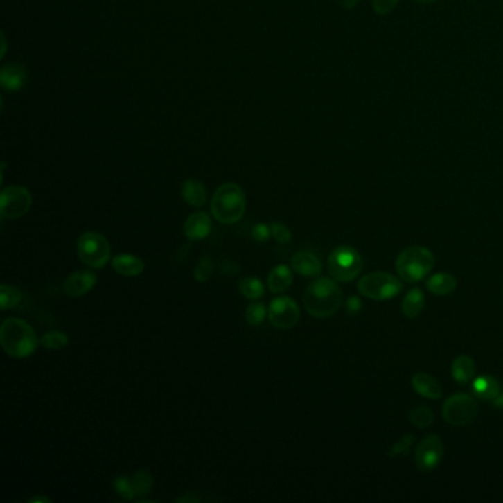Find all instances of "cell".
I'll use <instances>...</instances> for the list:
<instances>
[{
  "mask_svg": "<svg viewBox=\"0 0 503 503\" xmlns=\"http://www.w3.org/2000/svg\"><path fill=\"white\" fill-rule=\"evenodd\" d=\"M112 486L114 490L117 491V495L121 496L124 500H133L137 497L133 486V479L129 478L127 475H118L114 478Z\"/></svg>",
  "mask_w": 503,
  "mask_h": 503,
  "instance_id": "28",
  "label": "cell"
},
{
  "mask_svg": "<svg viewBox=\"0 0 503 503\" xmlns=\"http://www.w3.org/2000/svg\"><path fill=\"white\" fill-rule=\"evenodd\" d=\"M22 300V292L19 288L14 285L3 283L0 287V307L2 310H9V308L17 307Z\"/></svg>",
  "mask_w": 503,
  "mask_h": 503,
  "instance_id": "25",
  "label": "cell"
},
{
  "mask_svg": "<svg viewBox=\"0 0 503 503\" xmlns=\"http://www.w3.org/2000/svg\"><path fill=\"white\" fill-rule=\"evenodd\" d=\"M270 235H272L270 227L265 223H257L253 226V229H251V236H253L254 241H257L260 244L266 242L270 238Z\"/></svg>",
  "mask_w": 503,
  "mask_h": 503,
  "instance_id": "34",
  "label": "cell"
},
{
  "mask_svg": "<svg viewBox=\"0 0 503 503\" xmlns=\"http://www.w3.org/2000/svg\"><path fill=\"white\" fill-rule=\"evenodd\" d=\"M211 232V219L207 213L197 211L185 222V236L191 241H201Z\"/></svg>",
  "mask_w": 503,
  "mask_h": 503,
  "instance_id": "14",
  "label": "cell"
},
{
  "mask_svg": "<svg viewBox=\"0 0 503 503\" xmlns=\"http://www.w3.org/2000/svg\"><path fill=\"white\" fill-rule=\"evenodd\" d=\"M398 0H372V8L375 14L388 15L397 6Z\"/></svg>",
  "mask_w": 503,
  "mask_h": 503,
  "instance_id": "35",
  "label": "cell"
},
{
  "mask_svg": "<svg viewBox=\"0 0 503 503\" xmlns=\"http://www.w3.org/2000/svg\"><path fill=\"white\" fill-rule=\"evenodd\" d=\"M28 502H30V503H34V502H43V503H49V502H51V499H48V497H42V496H37V497H33V499H30Z\"/></svg>",
  "mask_w": 503,
  "mask_h": 503,
  "instance_id": "40",
  "label": "cell"
},
{
  "mask_svg": "<svg viewBox=\"0 0 503 503\" xmlns=\"http://www.w3.org/2000/svg\"><path fill=\"white\" fill-rule=\"evenodd\" d=\"M266 316H267L266 307L263 306L261 303H253V304H249V306L247 307V310H245V320H247V322H248L249 325H253V326L260 325V324L263 322V320L266 319Z\"/></svg>",
  "mask_w": 503,
  "mask_h": 503,
  "instance_id": "30",
  "label": "cell"
},
{
  "mask_svg": "<svg viewBox=\"0 0 503 503\" xmlns=\"http://www.w3.org/2000/svg\"><path fill=\"white\" fill-rule=\"evenodd\" d=\"M291 267L303 276L316 278L322 273V263L312 251H299L291 258Z\"/></svg>",
  "mask_w": 503,
  "mask_h": 503,
  "instance_id": "13",
  "label": "cell"
},
{
  "mask_svg": "<svg viewBox=\"0 0 503 503\" xmlns=\"http://www.w3.org/2000/svg\"><path fill=\"white\" fill-rule=\"evenodd\" d=\"M112 269L123 276H137L145 269V263L142 258L133 254H118L111 261Z\"/></svg>",
  "mask_w": 503,
  "mask_h": 503,
  "instance_id": "17",
  "label": "cell"
},
{
  "mask_svg": "<svg viewBox=\"0 0 503 503\" xmlns=\"http://www.w3.org/2000/svg\"><path fill=\"white\" fill-rule=\"evenodd\" d=\"M182 197L191 207L200 209L207 202V189H205L204 183L197 179H188L182 185Z\"/></svg>",
  "mask_w": 503,
  "mask_h": 503,
  "instance_id": "18",
  "label": "cell"
},
{
  "mask_svg": "<svg viewBox=\"0 0 503 503\" xmlns=\"http://www.w3.org/2000/svg\"><path fill=\"white\" fill-rule=\"evenodd\" d=\"M362 308V301L359 297H350L347 301V312L351 315H356Z\"/></svg>",
  "mask_w": 503,
  "mask_h": 503,
  "instance_id": "36",
  "label": "cell"
},
{
  "mask_svg": "<svg viewBox=\"0 0 503 503\" xmlns=\"http://www.w3.org/2000/svg\"><path fill=\"white\" fill-rule=\"evenodd\" d=\"M359 292L375 301L391 300L403 290V283L394 274L387 272H373L363 276L358 283Z\"/></svg>",
  "mask_w": 503,
  "mask_h": 503,
  "instance_id": "5",
  "label": "cell"
},
{
  "mask_svg": "<svg viewBox=\"0 0 503 503\" xmlns=\"http://www.w3.org/2000/svg\"><path fill=\"white\" fill-rule=\"evenodd\" d=\"M409 421L414 424L416 428L419 430H425L428 428L432 422H434V414L432 410L427 406H416L412 409L409 414Z\"/></svg>",
  "mask_w": 503,
  "mask_h": 503,
  "instance_id": "26",
  "label": "cell"
},
{
  "mask_svg": "<svg viewBox=\"0 0 503 503\" xmlns=\"http://www.w3.org/2000/svg\"><path fill=\"white\" fill-rule=\"evenodd\" d=\"M444 455L443 441L436 434L422 439L415 450V464L422 473H431L440 465Z\"/></svg>",
  "mask_w": 503,
  "mask_h": 503,
  "instance_id": "10",
  "label": "cell"
},
{
  "mask_svg": "<svg viewBox=\"0 0 503 503\" xmlns=\"http://www.w3.org/2000/svg\"><path fill=\"white\" fill-rule=\"evenodd\" d=\"M339 2H341L342 8H346V9H353L354 6L358 5L359 0H339Z\"/></svg>",
  "mask_w": 503,
  "mask_h": 503,
  "instance_id": "38",
  "label": "cell"
},
{
  "mask_svg": "<svg viewBox=\"0 0 503 503\" xmlns=\"http://www.w3.org/2000/svg\"><path fill=\"white\" fill-rule=\"evenodd\" d=\"M477 372V366L473 358L462 354V356L456 358L452 363V376L457 384H468L470 382Z\"/></svg>",
  "mask_w": 503,
  "mask_h": 503,
  "instance_id": "19",
  "label": "cell"
},
{
  "mask_svg": "<svg viewBox=\"0 0 503 503\" xmlns=\"http://www.w3.org/2000/svg\"><path fill=\"white\" fill-rule=\"evenodd\" d=\"M229 269H233V270H235V273H239V272H241V267H239V265H236L235 261L226 260V261H223L222 265H220V272H222L223 274H227V276H229Z\"/></svg>",
  "mask_w": 503,
  "mask_h": 503,
  "instance_id": "37",
  "label": "cell"
},
{
  "mask_svg": "<svg viewBox=\"0 0 503 503\" xmlns=\"http://www.w3.org/2000/svg\"><path fill=\"white\" fill-rule=\"evenodd\" d=\"M412 387L419 396L430 400H439L443 396L440 382L425 372H418L412 376Z\"/></svg>",
  "mask_w": 503,
  "mask_h": 503,
  "instance_id": "15",
  "label": "cell"
},
{
  "mask_svg": "<svg viewBox=\"0 0 503 503\" xmlns=\"http://www.w3.org/2000/svg\"><path fill=\"white\" fill-rule=\"evenodd\" d=\"M491 403H493V405H495L496 407H499V409H503V390H500L499 396H497V397H496Z\"/></svg>",
  "mask_w": 503,
  "mask_h": 503,
  "instance_id": "39",
  "label": "cell"
},
{
  "mask_svg": "<svg viewBox=\"0 0 503 503\" xmlns=\"http://www.w3.org/2000/svg\"><path fill=\"white\" fill-rule=\"evenodd\" d=\"M0 83L9 91H18L27 83V71L18 64H8L0 71Z\"/></svg>",
  "mask_w": 503,
  "mask_h": 503,
  "instance_id": "16",
  "label": "cell"
},
{
  "mask_svg": "<svg viewBox=\"0 0 503 503\" xmlns=\"http://www.w3.org/2000/svg\"><path fill=\"white\" fill-rule=\"evenodd\" d=\"M303 301L306 310L313 317H330L342 304V291L335 281L319 278L308 285Z\"/></svg>",
  "mask_w": 503,
  "mask_h": 503,
  "instance_id": "1",
  "label": "cell"
},
{
  "mask_svg": "<svg viewBox=\"0 0 503 503\" xmlns=\"http://www.w3.org/2000/svg\"><path fill=\"white\" fill-rule=\"evenodd\" d=\"M132 479H133V486H134V491H136L137 497H143L146 495H150V491L154 484V478L150 471L139 470L132 477Z\"/></svg>",
  "mask_w": 503,
  "mask_h": 503,
  "instance_id": "27",
  "label": "cell"
},
{
  "mask_svg": "<svg viewBox=\"0 0 503 503\" xmlns=\"http://www.w3.org/2000/svg\"><path fill=\"white\" fill-rule=\"evenodd\" d=\"M457 287L456 278L449 273H436L427 281V288L436 295H449Z\"/></svg>",
  "mask_w": 503,
  "mask_h": 503,
  "instance_id": "22",
  "label": "cell"
},
{
  "mask_svg": "<svg viewBox=\"0 0 503 503\" xmlns=\"http://www.w3.org/2000/svg\"><path fill=\"white\" fill-rule=\"evenodd\" d=\"M239 291L248 300H258L265 294V285L256 276H248L239 282Z\"/></svg>",
  "mask_w": 503,
  "mask_h": 503,
  "instance_id": "24",
  "label": "cell"
},
{
  "mask_svg": "<svg viewBox=\"0 0 503 503\" xmlns=\"http://www.w3.org/2000/svg\"><path fill=\"white\" fill-rule=\"evenodd\" d=\"M0 342L3 350L15 359L31 356L37 347V337L33 326L18 317H8L0 328Z\"/></svg>",
  "mask_w": 503,
  "mask_h": 503,
  "instance_id": "2",
  "label": "cell"
},
{
  "mask_svg": "<svg viewBox=\"0 0 503 503\" xmlns=\"http://www.w3.org/2000/svg\"><path fill=\"white\" fill-rule=\"evenodd\" d=\"M415 444V436L414 434H406V436H403L402 439H400L398 441H396L390 450H388V456L390 457H396V456H402V455H406L409 453L412 445Z\"/></svg>",
  "mask_w": 503,
  "mask_h": 503,
  "instance_id": "32",
  "label": "cell"
},
{
  "mask_svg": "<svg viewBox=\"0 0 503 503\" xmlns=\"http://www.w3.org/2000/svg\"><path fill=\"white\" fill-rule=\"evenodd\" d=\"M270 231H272V236L276 239V242L285 245V244H290L291 239H292V233L288 229V226H285L283 223L281 222H273L272 226H270Z\"/></svg>",
  "mask_w": 503,
  "mask_h": 503,
  "instance_id": "33",
  "label": "cell"
},
{
  "mask_svg": "<svg viewBox=\"0 0 503 503\" xmlns=\"http://www.w3.org/2000/svg\"><path fill=\"white\" fill-rule=\"evenodd\" d=\"M270 324L278 329H291L300 320V307L291 297H278L274 299L267 312Z\"/></svg>",
  "mask_w": 503,
  "mask_h": 503,
  "instance_id": "11",
  "label": "cell"
},
{
  "mask_svg": "<svg viewBox=\"0 0 503 503\" xmlns=\"http://www.w3.org/2000/svg\"><path fill=\"white\" fill-rule=\"evenodd\" d=\"M443 418L450 425L465 427L477 418V400L466 393H456L445 400L443 405Z\"/></svg>",
  "mask_w": 503,
  "mask_h": 503,
  "instance_id": "8",
  "label": "cell"
},
{
  "mask_svg": "<svg viewBox=\"0 0 503 503\" xmlns=\"http://www.w3.org/2000/svg\"><path fill=\"white\" fill-rule=\"evenodd\" d=\"M77 254L86 266L102 269L107 265L111 256L108 239L96 232H86L78 238Z\"/></svg>",
  "mask_w": 503,
  "mask_h": 503,
  "instance_id": "7",
  "label": "cell"
},
{
  "mask_svg": "<svg viewBox=\"0 0 503 503\" xmlns=\"http://www.w3.org/2000/svg\"><path fill=\"white\" fill-rule=\"evenodd\" d=\"M247 209V198L242 188L236 183H224L214 192L211 213L215 220L233 224L242 219Z\"/></svg>",
  "mask_w": 503,
  "mask_h": 503,
  "instance_id": "3",
  "label": "cell"
},
{
  "mask_svg": "<svg viewBox=\"0 0 503 503\" xmlns=\"http://www.w3.org/2000/svg\"><path fill=\"white\" fill-rule=\"evenodd\" d=\"M414 2H418V3H434V2H437V0H414Z\"/></svg>",
  "mask_w": 503,
  "mask_h": 503,
  "instance_id": "41",
  "label": "cell"
},
{
  "mask_svg": "<svg viewBox=\"0 0 503 503\" xmlns=\"http://www.w3.org/2000/svg\"><path fill=\"white\" fill-rule=\"evenodd\" d=\"M424 307H425V295H424V292H422L419 288H414V290H410L406 294L403 304H402V310H403V315L406 317L415 319L422 313Z\"/></svg>",
  "mask_w": 503,
  "mask_h": 503,
  "instance_id": "23",
  "label": "cell"
},
{
  "mask_svg": "<svg viewBox=\"0 0 503 503\" xmlns=\"http://www.w3.org/2000/svg\"><path fill=\"white\" fill-rule=\"evenodd\" d=\"M292 283V267H288L287 265H278L274 266L269 276H267V285L269 290L274 294L283 292L288 290Z\"/></svg>",
  "mask_w": 503,
  "mask_h": 503,
  "instance_id": "20",
  "label": "cell"
},
{
  "mask_svg": "<svg viewBox=\"0 0 503 503\" xmlns=\"http://www.w3.org/2000/svg\"><path fill=\"white\" fill-rule=\"evenodd\" d=\"M98 282V276L90 270H78L71 273L64 282V291L70 297H82L87 294Z\"/></svg>",
  "mask_w": 503,
  "mask_h": 503,
  "instance_id": "12",
  "label": "cell"
},
{
  "mask_svg": "<svg viewBox=\"0 0 503 503\" xmlns=\"http://www.w3.org/2000/svg\"><path fill=\"white\" fill-rule=\"evenodd\" d=\"M473 391L478 398L486 400V402H493L500 393V384L495 376L483 375L478 376V378L474 381Z\"/></svg>",
  "mask_w": 503,
  "mask_h": 503,
  "instance_id": "21",
  "label": "cell"
},
{
  "mask_svg": "<svg viewBox=\"0 0 503 503\" xmlns=\"http://www.w3.org/2000/svg\"><path fill=\"white\" fill-rule=\"evenodd\" d=\"M40 344L48 350H61L68 346V335L61 330H52L40 338Z\"/></svg>",
  "mask_w": 503,
  "mask_h": 503,
  "instance_id": "29",
  "label": "cell"
},
{
  "mask_svg": "<svg viewBox=\"0 0 503 503\" xmlns=\"http://www.w3.org/2000/svg\"><path fill=\"white\" fill-rule=\"evenodd\" d=\"M213 272H214V263L209 256H205L198 261L195 270H193V276H195L198 282H207L213 276Z\"/></svg>",
  "mask_w": 503,
  "mask_h": 503,
  "instance_id": "31",
  "label": "cell"
},
{
  "mask_svg": "<svg viewBox=\"0 0 503 503\" xmlns=\"http://www.w3.org/2000/svg\"><path fill=\"white\" fill-rule=\"evenodd\" d=\"M434 254L425 247L414 245L403 249L396 258V270L400 279L415 283L425 279L434 267Z\"/></svg>",
  "mask_w": 503,
  "mask_h": 503,
  "instance_id": "4",
  "label": "cell"
},
{
  "mask_svg": "<svg viewBox=\"0 0 503 503\" xmlns=\"http://www.w3.org/2000/svg\"><path fill=\"white\" fill-rule=\"evenodd\" d=\"M363 269L362 256L348 245H339L328 258V270L338 282H351Z\"/></svg>",
  "mask_w": 503,
  "mask_h": 503,
  "instance_id": "6",
  "label": "cell"
},
{
  "mask_svg": "<svg viewBox=\"0 0 503 503\" xmlns=\"http://www.w3.org/2000/svg\"><path fill=\"white\" fill-rule=\"evenodd\" d=\"M31 193L22 186H8L0 195V215L3 219H19L31 209Z\"/></svg>",
  "mask_w": 503,
  "mask_h": 503,
  "instance_id": "9",
  "label": "cell"
}]
</instances>
